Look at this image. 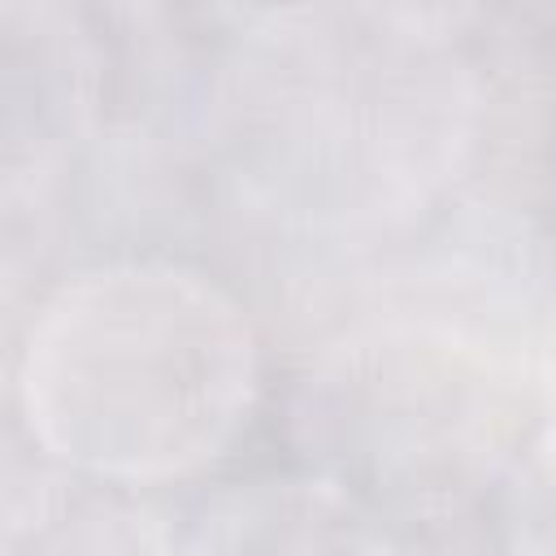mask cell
I'll list each match as a JSON object with an SVG mask.
<instances>
[{"instance_id": "6da1fadb", "label": "cell", "mask_w": 556, "mask_h": 556, "mask_svg": "<svg viewBox=\"0 0 556 556\" xmlns=\"http://www.w3.org/2000/svg\"><path fill=\"white\" fill-rule=\"evenodd\" d=\"M248 334L208 287L126 269L65 291L26 348L30 426L109 473L187 469L248 408Z\"/></svg>"}, {"instance_id": "7a4b0ae2", "label": "cell", "mask_w": 556, "mask_h": 556, "mask_svg": "<svg viewBox=\"0 0 556 556\" xmlns=\"http://www.w3.org/2000/svg\"><path fill=\"white\" fill-rule=\"evenodd\" d=\"M187 556H387L326 482H252L204 508Z\"/></svg>"}, {"instance_id": "3957f363", "label": "cell", "mask_w": 556, "mask_h": 556, "mask_svg": "<svg viewBox=\"0 0 556 556\" xmlns=\"http://www.w3.org/2000/svg\"><path fill=\"white\" fill-rule=\"evenodd\" d=\"M513 539L521 556H556V430H547L513 486Z\"/></svg>"}]
</instances>
